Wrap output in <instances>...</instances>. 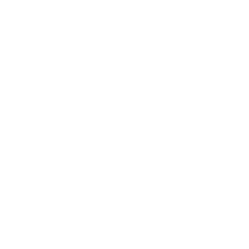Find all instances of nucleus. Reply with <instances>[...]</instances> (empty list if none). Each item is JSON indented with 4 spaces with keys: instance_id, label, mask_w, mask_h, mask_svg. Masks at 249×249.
<instances>
[]
</instances>
